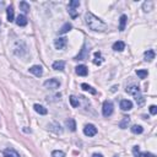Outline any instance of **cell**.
<instances>
[{"label": "cell", "instance_id": "33", "mask_svg": "<svg viewBox=\"0 0 157 157\" xmlns=\"http://www.w3.org/2000/svg\"><path fill=\"white\" fill-rule=\"evenodd\" d=\"M150 113L152 115H156L157 114V107L156 106H151L150 107Z\"/></svg>", "mask_w": 157, "mask_h": 157}, {"label": "cell", "instance_id": "15", "mask_svg": "<svg viewBox=\"0 0 157 157\" xmlns=\"http://www.w3.org/2000/svg\"><path fill=\"white\" fill-rule=\"evenodd\" d=\"M4 157H20V155L14 149H6L4 151Z\"/></svg>", "mask_w": 157, "mask_h": 157}, {"label": "cell", "instance_id": "3", "mask_svg": "<svg viewBox=\"0 0 157 157\" xmlns=\"http://www.w3.org/2000/svg\"><path fill=\"white\" fill-rule=\"evenodd\" d=\"M113 102L112 101H104L103 102V108H102V113L104 117H110L113 113Z\"/></svg>", "mask_w": 157, "mask_h": 157}, {"label": "cell", "instance_id": "8", "mask_svg": "<svg viewBox=\"0 0 157 157\" xmlns=\"http://www.w3.org/2000/svg\"><path fill=\"white\" fill-rule=\"evenodd\" d=\"M126 94H129L131 96H140V87L139 86H129V87H126Z\"/></svg>", "mask_w": 157, "mask_h": 157}, {"label": "cell", "instance_id": "26", "mask_svg": "<svg viewBox=\"0 0 157 157\" xmlns=\"http://www.w3.org/2000/svg\"><path fill=\"white\" fill-rule=\"evenodd\" d=\"M142 131H144V129L141 125H133L131 126V133H134V134H141Z\"/></svg>", "mask_w": 157, "mask_h": 157}, {"label": "cell", "instance_id": "23", "mask_svg": "<svg viewBox=\"0 0 157 157\" xmlns=\"http://www.w3.org/2000/svg\"><path fill=\"white\" fill-rule=\"evenodd\" d=\"M66 126H68L71 131H75V130H76V123H75V120H74V119H69V120H66Z\"/></svg>", "mask_w": 157, "mask_h": 157}, {"label": "cell", "instance_id": "12", "mask_svg": "<svg viewBox=\"0 0 157 157\" xmlns=\"http://www.w3.org/2000/svg\"><path fill=\"white\" fill-rule=\"evenodd\" d=\"M16 25L17 26H26L27 25V19L25 15H19L16 17Z\"/></svg>", "mask_w": 157, "mask_h": 157}, {"label": "cell", "instance_id": "21", "mask_svg": "<svg viewBox=\"0 0 157 157\" xmlns=\"http://www.w3.org/2000/svg\"><path fill=\"white\" fill-rule=\"evenodd\" d=\"M152 8H154V3H152V1H145V3L142 4V9H144L145 13H147V11H151V10H152Z\"/></svg>", "mask_w": 157, "mask_h": 157}, {"label": "cell", "instance_id": "24", "mask_svg": "<svg viewBox=\"0 0 157 157\" xmlns=\"http://www.w3.org/2000/svg\"><path fill=\"white\" fill-rule=\"evenodd\" d=\"M102 58H101V53L100 52H96L95 53V60H94V63L96 64V65H101L102 64Z\"/></svg>", "mask_w": 157, "mask_h": 157}, {"label": "cell", "instance_id": "18", "mask_svg": "<svg viewBox=\"0 0 157 157\" xmlns=\"http://www.w3.org/2000/svg\"><path fill=\"white\" fill-rule=\"evenodd\" d=\"M6 15H8V21L9 22H13L15 16H14V8L11 6V5H10V6L8 8V10H6Z\"/></svg>", "mask_w": 157, "mask_h": 157}, {"label": "cell", "instance_id": "36", "mask_svg": "<svg viewBox=\"0 0 157 157\" xmlns=\"http://www.w3.org/2000/svg\"><path fill=\"white\" fill-rule=\"evenodd\" d=\"M0 6H4V3L3 1H0Z\"/></svg>", "mask_w": 157, "mask_h": 157}, {"label": "cell", "instance_id": "17", "mask_svg": "<svg viewBox=\"0 0 157 157\" xmlns=\"http://www.w3.org/2000/svg\"><path fill=\"white\" fill-rule=\"evenodd\" d=\"M33 108H34V110L38 113V114H42V115H45L48 113V110H47V108H44L43 106H40V104H34L33 106Z\"/></svg>", "mask_w": 157, "mask_h": 157}, {"label": "cell", "instance_id": "5", "mask_svg": "<svg viewBox=\"0 0 157 157\" xmlns=\"http://www.w3.org/2000/svg\"><path fill=\"white\" fill-rule=\"evenodd\" d=\"M44 86L47 87V89H50V90H57L60 87V82L57 79H49L44 82Z\"/></svg>", "mask_w": 157, "mask_h": 157}, {"label": "cell", "instance_id": "31", "mask_svg": "<svg viewBox=\"0 0 157 157\" xmlns=\"http://www.w3.org/2000/svg\"><path fill=\"white\" fill-rule=\"evenodd\" d=\"M52 156L53 157H65V154L63 152V151H53V152H52Z\"/></svg>", "mask_w": 157, "mask_h": 157}, {"label": "cell", "instance_id": "4", "mask_svg": "<svg viewBox=\"0 0 157 157\" xmlns=\"http://www.w3.org/2000/svg\"><path fill=\"white\" fill-rule=\"evenodd\" d=\"M89 54H90V49H89V45H87V42L84 43L82 45V49L79 53L77 57H75V60H86L89 59Z\"/></svg>", "mask_w": 157, "mask_h": 157}, {"label": "cell", "instance_id": "11", "mask_svg": "<svg viewBox=\"0 0 157 157\" xmlns=\"http://www.w3.org/2000/svg\"><path fill=\"white\" fill-rule=\"evenodd\" d=\"M64 68H65V61H64V60H58V61H54L53 63V69H54V70L63 71Z\"/></svg>", "mask_w": 157, "mask_h": 157}, {"label": "cell", "instance_id": "22", "mask_svg": "<svg viewBox=\"0 0 157 157\" xmlns=\"http://www.w3.org/2000/svg\"><path fill=\"white\" fill-rule=\"evenodd\" d=\"M81 89H82L84 91H89V92H91L92 95H96V94H97V91H96L95 89H92V87H91L90 85H87V84H82V85H81Z\"/></svg>", "mask_w": 157, "mask_h": 157}, {"label": "cell", "instance_id": "37", "mask_svg": "<svg viewBox=\"0 0 157 157\" xmlns=\"http://www.w3.org/2000/svg\"><path fill=\"white\" fill-rule=\"evenodd\" d=\"M114 157H119V156H114Z\"/></svg>", "mask_w": 157, "mask_h": 157}, {"label": "cell", "instance_id": "28", "mask_svg": "<svg viewBox=\"0 0 157 157\" xmlns=\"http://www.w3.org/2000/svg\"><path fill=\"white\" fill-rule=\"evenodd\" d=\"M70 104H71V107L73 108H76V107H79V104H80V102H79V100L75 96H71L70 97Z\"/></svg>", "mask_w": 157, "mask_h": 157}, {"label": "cell", "instance_id": "29", "mask_svg": "<svg viewBox=\"0 0 157 157\" xmlns=\"http://www.w3.org/2000/svg\"><path fill=\"white\" fill-rule=\"evenodd\" d=\"M136 75L140 79H145V77H147L149 73H147V70H136Z\"/></svg>", "mask_w": 157, "mask_h": 157}, {"label": "cell", "instance_id": "34", "mask_svg": "<svg viewBox=\"0 0 157 157\" xmlns=\"http://www.w3.org/2000/svg\"><path fill=\"white\" fill-rule=\"evenodd\" d=\"M141 157H156V156H155V155H152V154L144 152V154H141Z\"/></svg>", "mask_w": 157, "mask_h": 157}, {"label": "cell", "instance_id": "16", "mask_svg": "<svg viewBox=\"0 0 157 157\" xmlns=\"http://www.w3.org/2000/svg\"><path fill=\"white\" fill-rule=\"evenodd\" d=\"M144 57H145V60L146 61H152L155 59V52L152 49H149V50L145 52Z\"/></svg>", "mask_w": 157, "mask_h": 157}, {"label": "cell", "instance_id": "14", "mask_svg": "<svg viewBox=\"0 0 157 157\" xmlns=\"http://www.w3.org/2000/svg\"><path fill=\"white\" fill-rule=\"evenodd\" d=\"M113 49L115 52H123L125 49V43L121 42V40H118V42H115L113 44Z\"/></svg>", "mask_w": 157, "mask_h": 157}, {"label": "cell", "instance_id": "6", "mask_svg": "<svg viewBox=\"0 0 157 157\" xmlns=\"http://www.w3.org/2000/svg\"><path fill=\"white\" fill-rule=\"evenodd\" d=\"M84 134L86 136H95L97 134V128L94 124H87L84 128Z\"/></svg>", "mask_w": 157, "mask_h": 157}, {"label": "cell", "instance_id": "10", "mask_svg": "<svg viewBox=\"0 0 157 157\" xmlns=\"http://www.w3.org/2000/svg\"><path fill=\"white\" fill-rule=\"evenodd\" d=\"M120 108L123 110H130L133 108V102L129 100H121L120 101Z\"/></svg>", "mask_w": 157, "mask_h": 157}, {"label": "cell", "instance_id": "7", "mask_svg": "<svg viewBox=\"0 0 157 157\" xmlns=\"http://www.w3.org/2000/svg\"><path fill=\"white\" fill-rule=\"evenodd\" d=\"M66 43H68V40H66L65 37H59L54 40V45H55L57 49H63L66 45Z\"/></svg>", "mask_w": 157, "mask_h": 157}, {"label": "cell", "instance_id": "1", "mask_svg": "<svg viewBox=\"0 0 157 157\" xmlns=\"http://www.w3.org/2000/svg\"><path fill=\"white\" fill-rule=\"evenodd\" d=\"M85 22L86 25L89 26L90 30L92 31H96V32H103L107 30V25L104 22L98 19L97 16H95L92 13H86L85 15Z\"/></svg>", "mask_w": 157, "mask_h": 157}, {"label": "cell", "instance_id": "2", "mask_svg": "<svg viewBox=\"0 0 157 157\" xmlns=\"http://www.w3.org/2000/svg\"><path fill=\"white\" fill-rule=\"evenodd\" d=\"M79 6H80L79 0H71V1L69 3L68 11H69V14H70V16L73 17V19L77 17V15H79Z\"/></svg>", "mask_w": 157, "mask_h": 157}, {"label": "cell", "instance_id": "27", "mask_svg": "<svg viewBox=\"0 0 157 157\" xmlns=\"http://www.w3.org/2000/svg\"><path fill=\"white\" fill-rule=\"evenodd\" d=\"M20 9L26 14V13H28V11H30V5H28L26 1H21V3H20Z\"/></svg>", "mask_w": 157, "mask_h": 157}, {"label": "cell", "instance_id": "25", "mask_svg": "<svg viewBox=\"0 0 157 157\" xmlns=\"http://www.w3.org/2000/svg\"><path fill=\"white\" fill-rule=\"evenodd\" d=\"M129 121H130L129 117H124L123 120L119 123V128H121V129H125V128L128 126V124H129Z\"/></svg>", "mask_w": 157, "mask_h": 157}, {"label": "cell", "instance_id": "35", "mask_svg": "<svg viewBox=\"0 0 157 157\" xmlns=\"http://www.w3.org/2000/svg\"><path fill=\"white\" fill-rule=\"evenodd\" d=\"M92 157H103V156H102L101 154H95V155L92 156Z\"/></svg>", "mask_w": 157, "mask_h": 157}, {"label": "cell", "instance_id": "20", "mask_svg": "<svg viewBox=\"0 0 157 157\" xmlns=\"http://www.w3.org/2000/svg\"><path fill=\"white\" fill-rule=\"evenodd\" d=\"M126 21H128V17L125 15H121L120 16V25H119V31H124L125 30V25H126Z\"/></svg>", "mask_w": 157, "mask_h": 157}, {"label": "cell", "instance_id": "9", "mask_svg": "<svg viewBox=\"0 0 157 157\" xmlns=\"http://www.w3.org/2000/svg\"><path fill=\"white\" fill-rule=\"evenodd\" d=\"M30 73H32L33 75H36V76H42L43 75V68L40 65H33L30 68Z\"/></svg>", "mask_w": 157, "mask_h": 157}, {"label": "cell", "instance_id": "30", "mask_svg": "<svg viewBox=\"0 0 157 157\" xmlns=\"http://www.w3.org/2000/svg\"><path fill=\"white\" fill-rule=\"evenodd\" d=\"M133 154H134V157H141V152H140L139 146H134L133 147Z\"/></svg>", "mask_w": 157, "mask_h": 157}, {"label": "cell", "instance_id": "19", "mask_svg": "<svg viewBox=\"0 0 157 157\" xmlns=\"http://www.w3.org/2000/svg\"><path fill=\"white\" fill-rule=\"evenodd\" d=\"M73 28V25L71 24H69V22H66V24H64V26L59 30V33L60 34H64V33H66V32H69Z\"/></svg>", "mask_w": 157, "mask_h": 157}, {"label": "cell", "instance_id": "32", "mask_svg": "<svg viewBox=\"0 0 157 157\" xmlns=\"http://www.w3.org/2000/svg\"><path fill=\"white\" fill-rule=\"evenodd\" d=\"M135 100H136V104H137V106H142V104L145 103V98L141 97V96H137Z\"/></svg>", "mask_w": 157, "mask_h": 157}, {"label": "cell", "instance_id": "13", "mask_svg": "<svg viewBox=\"0 0 157 157\" xmlns=\"http://www.w3.org/2000/svg\"><path fill=\"white\" fill-rule=\"evenodd\" d=\"M76 74L80 75V76H86L89 74V70H87V68L85 65H79L76 66Z\"/></svg>", "mask_w": 157, "mask_h": 157}]
</instances>
